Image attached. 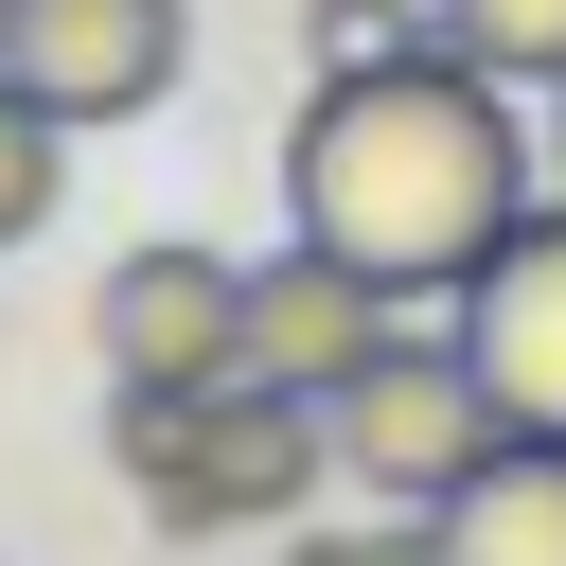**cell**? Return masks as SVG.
<instances>
[{"instance_id": "9", "label": "cell", "mask_w": 566, "mask_h": 566, "mask_svg": "<svg viewBox=\"0 0 566 566\" xmlns=\"http://www.w3.org/2000/svg\"><path fill=\"white\" fill-rule=\"evenodd\" d=\"M53 195H71V124L0 71V248H35V230H53Z\"/></svg>"}, {"instance_id": "4", "label": "cell", "mask_w": 566, "mask_h": 566, "mask_svg": "<svg viewBox=\"0 0 566 566\" xmlns=\"http://www.w3.org/2000/svg\"><path fill=\"white\" fill-rule=\"evenodd\" d=\"M0 71L88 142V124H142L177 71H195V0H0Z\"/></svg>"}, {"instance_id": "11", "label": "cell", "mask_w": 566, "mask_h": 566, "mask_svg": "<svg viewBox=\"0 0 566 566\" xmlns=\"http://www.w3.org/2000/svg\"><path fill=\"white\" fill-rule=\"evenodd\" d=\"M301 35H318V71H354V53H424L442 18L424 0H301Z\"/></svg>"}, {"instance_id": "5", "label": "cell", "mask_w": 566, "mask_h": 566, "mask_svg": "<svg viewBox=\"0 0 566 566\" xmlns=\"http://www.w3.org/2000/svg\"><path fill=\"white\" fill-rule=\"evenodd\" d=\"M318 478H336L318 389L230 371V389L195 407V478H177V513H159V531H301V513H318Z\"/></svg>"}, {"instance_id": "12", "label": "cell", "mask_w": 566, "mask_h": 566, "mask_svg": "<svg viewBox=\"0 0 566 566\" xmlns=\"http://www.w3.org/2000/svg\"><path fill=\"white\" fill-rule=\"evenodd\" d=\"M283 566H442V513H371V531H283Z\"/></svg>"}, {"instance_id": "10", "label": "cell", "mask_w": 566, "mask_h": 566, "mask_svg": "<svg viewBox=\"0 0 566 566\" xmlns=\"http://www.w3.org/2000/svg\"><path fill=\"white\" fill-rule=\"evenodd\" d=\"M442 35L513 88H566V0H442Z\"/></svg>"}, {"instance_id": "13", "label": "cell", "mask_w": 566, "mask_h": 566, "mask_svg": "<svg viewBox=\"0 0 566 566\" xmlns=\"http://www.w3.org/2000/svg\"><path fill=\"white\" fill-rule=\"evenodd\" d=\"M548 195H566V88H548Z\"/></svg>"}, {"instance_id": "3", "label": "cell", "mask_w": 566, "mask_h": 566, "mask_svg": "<svg viewBox=\"0 0 566 566\" xmlns=\"http://www.w3.org/2000/svg\"><path fill=\"white\" fill-rule=\"evenodd\" d=\"M88 354H106V389H230L248 371V265L230 248H124L106 283H88Z\"/></svg>"}, {"instance_id": "1", "label": "cell", "mask_w": 566, "mask_h": 566, "mask_svg": "<svg viewBox=\"0 0 566 566\" xmlns=\"http://www.w3.org/2000/svg\"><path fill=\"white\" fill-rule=\"evenodd\" d=\"M531 195H548V159H531V124H513V71H478L460 35L354 53V71H318L301 124H283V230L354 248V265L407 283V301H460V283L531 230Z\"/></svg>"}, {"instance_id": "2", "label": "cell", "mask_w": 566, "mask_h": 566, "mask_svg": "<svg viewBox=\"0 0 566 566\" xmlns=\"http://www.w3.org/2000/svg\"><path fill=\"white\" fill-rule=\"evenodd\" d=\"M318 424H336V478H354L371 513H442V495H460V478L513 442V407L478 389L460 318H442V336H389V354H371V371H354Z\"/></svg>"}, {"instance_id": "8", "label": "cell", "mask_w": 566, "mask_h": 566, "mask_svg": "<svg viewBox=\"0 0 566 566\" xmlns=\"http://www.w3.org/2000/svg\"><path fill=\"white\" fill-rule=\"evenodd\" d=\"M442 566H566V442H495L442 495Z\"/></svg>"}, {"instance_id": "7", "label": "cell", "mask_w": 566, "mask_h": 566, "mask_svg": "<svg viewBox=\"0 0 566 566\" xmlns=\"http://www.w3.org/2000/svg\"><path fill=\"white\" fill-rule=\"evenodd\" d=\"M442 318H460L478 389L513 407V442H566V195H531V230H513Z\"/></svg>"}, {"instance_id": "6", "label": "cell", "mask_w": 566, "mask_h": 566, "mask_svg": "<svg viewBox=\"0 0 566 566\" xmlns=\"http://www.w3.org/2000/svg\"><path fill=\"white\" fill-rule=\"evenodd\" d=\"M389 336H407V283H371L354 248L283 230V248L248 265V371H265V389H318V407H336Z\"/></svg>"}]
</instances>
